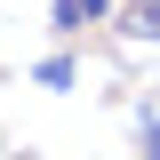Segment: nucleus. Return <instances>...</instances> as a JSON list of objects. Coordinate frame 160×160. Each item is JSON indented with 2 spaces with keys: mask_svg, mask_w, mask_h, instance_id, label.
I'll list each match as a JSON object with an SVG mask.
<instances>
[{
  "mask_svg": "<svg viewBox=\"0 0 160 160\" xmlns=\"http://www.w3.org/2000/svg\"><path fill=\"white\" fill-rule=\"evenodd\" d=\"M144 160H160V120H144Z\"/></svg>",
  "mask_w": 160,
  "mask_h": 160,
  "instance_id": "f03ea898",
  "label": "nucleus"
},
{
  "mask_svg": "<svg viewBox=\"0 0 160 160\" xmlns=\"http://www.w3.org/2000/svg\"><path fill=\"white\" fill-rule=\"evenodd\" d=\"M48 16H56V32H88V24L104 16V0H56Z\"/></svg>",
  "mask_w": 160,
  "mask_h": 160,
  "instance_id": "f257e3e1",
  "label": "nucleus"
}]
</instances>
